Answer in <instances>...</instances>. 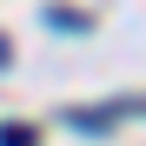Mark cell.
<instances>
[{"instance_id":"6da1fadb","label":"cell","mask_w":146,"mask_h":146,"mask_svg":"<svg viewBox=\"0 0 146 146\" xmlns=\"http://www.w3.org/2000/svg\"><path fill=\"white\" fill-rule=\"evenodd\" d=\"M0 146H33V126H7V133H0Z\"/></svg>"},{"instance_id":"7a4b0ae2","label":"cell","mask_w":146,"mask_h":146,"mask_svg":"<svg viewBox=\"0 0 146 146\" xmlns=\"http://www.w3.org/2000/svg\"><path fill=\"white\" fill-rule=\"evenodd\" d=\"M7 53H13V46H7V40H0V66H7Z\"/></svg>"}]
</instances>
